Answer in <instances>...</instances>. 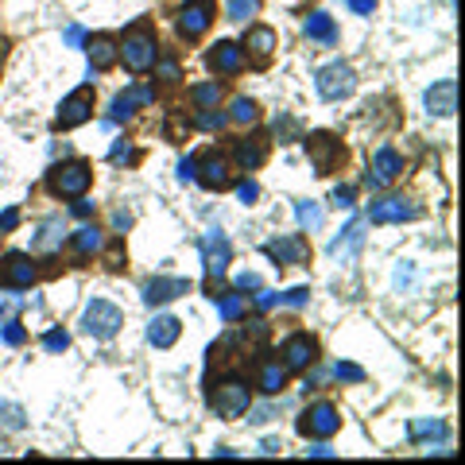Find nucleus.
Instances as JSON below:
<instances>
[{
  "mask_svg": "<svg viewBox=\"0 0 465 465\" xmlns=\"http://www.w3.org/2000/svg\"><path fill=\"white\" fill-rule=\"evenodd\" d=\"M206 403L209 411L225 423H237L241 415H249L252 407V388L244 376H221V380H209L206 384Z\"/></svg>",
  "mask_w": 465,
  "mask_h": 465,
  "instance_id": "2",
  "label": "nucleus"
},
{
  "mask_svg": "<svg viewBox=\"0 0 465 465\" xmlns=\"http://www.w3.org/2000/svg\"><path fill=\"white\" fill-rule=\"evenodd\" d=\"M237 291H260V275H256V272H241L237 275Z\"/></svg>",
  "mask_w": 465,
  "mask_h": 465,
  "instance_id": "50",
  "label": "nucleus"
},
{
  "mask_svg": "<svg viewBox=\"0 0 465 465\" xmlns=\"http://www.w3.org/2000/svg\"><path fill=\"white\" fill-rule=\"evenodd\" d=\"M349 8L357 12V16H372V12H376V0H345Z\"/></svg>",
  "mask_w": 465,
  "mask_h": 465,
  "instance_id": "52",
  "label": "nucleus"
},
{
  "mask_svg": "<svg viewBox=\"0 0 465 465\" xmlns=\"http://www.w3.org/2000/svg\"><path fill=\"white\" fill-rule=\"evenodd\" d=\"M264 256L267 260H275V267H307L310 264V241L302 237V232H291V237L267 241Z\"/></svg>",
  "mask_w": 465,
  "mask_h": 465,
  "instance_id": "15",
  "label": "nucleus"
},
{
  "mask_svg": "<svg viewBox=\"0 0 465 465\" xmlns=\"http://www.w3.org/2000/svg\"><path fill=\"white\" fill-rule=\"evenodd\" d=\"M128 225H132V217H128L124 209H116V214H113V229H116V237H124V229H128Z\"/></svg>",
  "mask_w": 465,
  "mask_h": 465,
  "instance_id": "55",
  "label": "nucleus"
},
{
  "mask_svg": "<svg viewBox=\"0 0 465 465\" xmlns=\"http://www.w3.org/2000/svg\"><path fill=\"white\" fill-rule=\"evenodd\" d=\"M229 121L241 124V128L260 124V105H256L252 97H232V101H229Z\"/></svg>",
  "mask_w": 465,
  "mask_h": 465,
  "instance_id": "32",
  "label": "nucleus"
},
{
  "mask_svg": "<svg viewBox=\"0 0 465 465\" xmlns=\"http://www.w3.org/2000/svg\"><path fill=\"white\" fill-rule=\"evenodd\" d=\"M252 376H256V388H260V392L267 395V400H275V395L287 388V376H291V372L283 368V360H272V357H264L260 365L252 368Z\"/></svg>",
  "mask_w": 465,
  "mask_h": 465,
  "instance_id": "25",
  "label": "nucleus"
},
{
  "mask_svg": "<svg viewBox=\"0 0 465 465\" xmlns=\"http://www.w3.org/2000/svg\"><path fill=\"white\" fill-rule=\"evenodd\" d=\"M415 217H423V209H418L415 202H407V198H400V194H388V198H380V202L368 206L372 225H400V221H415Z\"/></svg>",
  "mask_w": 465,
  "mask_h": 465,
  "instance_id": "18",
  "label": "nucleus"
},
{
  "mask_svg": "<svg viewBox=\"0 0 465 465\" xmlns=\"http://www.w3.org/2000/svg\"><path fill=\"white\" fill-rule=\"evenodd\" d=\"M295 217H299V229L302 232H318L322 229V221H326V214H322V206L318 202H295Z\"/></svg>",
  "mask_w": 465,
  "mask_h": 465,
  "instance_id": "35",
  "label": "nucleus"
},
{
  "mask_svg": "<svg viewBox=\"0 0 465 465\" xmlns=\"http://www.w3.org/2000/svg\"><path fill=\"white\" fill-rule=\"evenodd\" d=\"M237 198H241L244 206H252L256 198H260V186H256L252 179H244V182H237Z\"/></svg>",
  "mask_w": 465,
  "mask_h": 465,
  "instance_id": "46",
  "label": "nucleus"
},
{
  "mask_svg": "<svg viewBox=\"0 0 465 465\" xmlns=\"http://www.w3.org/2000/svg\"><path fill=\"white\" fill-rule=\"evenodd\" d=\"M70 214H74V217H81V221H86V217H93V214H97V206H93V202H89V198H86V194H81V198H74V206H70Z\"/></svg>",
  "mask_w": 465,
  "mask_h": 465,
  "instance_id": "48",
  "label": "nucleus"
},
{
  "mask_svg": "<svg viewBox=\"0 0 465 465\" xmlns=\"http://www.w3.org/2000/svg\"><path fill=\"white\" fill-rule=\"evenodd\" d=\"M275 302H279L275 291H260V295H256V310H272Z\"/></svg>",
  "mask_w": 465,
  "mask_h": 465,
  "instance_id": "53",
  "label": "nucleus"
},
{
  "mask_svg": "<svg viewBox=\"0 0 465 465\" xmlns=\"http://www.w3.org/2000/svg\"><path fill=\"white\" fill-rule=\"evenodd\" d=\"M186 97H190L194 113H198V109H217L221 97H225V86H221L217 78H214V81H198V86L186 89Z\"/></svg>",
  "mask_w": 465,
  "mask_h": 465,
  "instance_id": "30",
  "label": "nucleus"
},
{
  "mask_svg": "<svg viewBox=\"0 0 465 465\" xmlns=\"http://www.w3.org/2000/svg\"><path fill=\"white\" fill-rule=\"evenodd\" d=\"M302 35L318 46H334L337 43V23H334V16H326V12H310V16L302 20Z\"/></svg>",
  "mask_w": 465,
  "mask_h": 465,
  "instance_id": "27",
  "label": "nucleus"
},
{
  "mask_svg": "<svg viewBox=\"0 0 465 465\" xmlns=\"http://www.w3.org/2000/svg\"><path fill=\"white\" fill-rule=\"evenodd\" d=\"M279 450H283V446H279V438H264L260 442V453H279Z\"/></svg>",
  "mask_w": 465,
  "mask_h": 465,
  "instance_id": "58",
  "label": "nucleus"
},
{
  "mask_svg": "<svg viewBox=\"0 0 465 465\" xmlns=\"http://www.w3.org/2000/svg\"><path fill=\"white\" fill-rule=\"evenodd\" d=\"M450 435V427L442 423V418H415L411 427H407V438L411 442H442Z\"/></svg>",
  "mask_w": 465,
  "mask_h": 465,
  "instance_id": "31",
  "label": "nucleus"
},
{
  "mask_svg": "<svg viewBox=\"0 0 465 465\" xmlns=\"http://www.w3.org/2000/svg\"><path fill=\"white\" fill-rule=\"evenodd\" d=\"M307 299H310V287H291L287 295H279V302H283V307H302Z\"/></svg>",
  "mask_w": 465,
  "mask_h": 465,
  "instance_id": "44",
  "label": "nucleus"
},
{
  "mask_svg": "<svg viewBox=\"0 0 465 465\" xmlns=\"http://www.w3.org/2000/svg\"><path fill=\"white\" fill-rule=\"evenodd\" d=\"M66 244V225L63 217H43L31 232V256H58Z\"/></svg>",
  "mask_w": 465,
  "mask_h": 465,
  "instance_id": "22",
  "label": "nucleus"
},
{
  "mask_svg": "<svg viewBox=\"0 0 465 465\" xmlns=\"http://www.w3.org/2000/svg\"><path fill=\"white\" fill-rule=\"evenodd\" d=\"M179 334H182V322L174 318V314H156L148 326V342L156 349H171L174 342H179Z\"/></svg>",
  "mask_w": 465,
  "mask_h": 465,
  "instance_id": "28",
  "label": "nucleus"
},
{
  "mask_svg": "<svg viewBox=\"0 0 465 465\" xmlns=\"http://www.w3.org/2000/svg\"><path fill=\"white\" fill-rule=\"evenodd\" d=\"M70 252H74V260H89V256H101L105 249V232L97 225H81L78 232H70Z\"/></svg>",
  "mask_w": 465,
  "mask_h": 465,
  "instance_id": "26",
  "label": "nucleus"
},
{
  "mask_svg": "<svg viewBox=\"0 0 465 465\" xmlns=\"http://www.w3.org/2000/svg\"><path fill=\"white\" fill-rule=\"evenodd\" d=\"M214 302H217V314H221L225 322H241L244 310H249V302H244L241 291H225V295H217Z\"/></svg>",
  "mask_w": 465,
  "mask_h": 465,
  "instance_id": "34",
  "label": "nucleus"
},
{
  "mask_svg": "<svg viewBox=\"0 0 465 465\" xmlns=\"http://www.w3.org/2000/svg\"><path fill=\"white\" fill-rule=\"evenodd\" d=\"M295 430L302 438H314V442H326V438H334L337 430H342V415H337V407L334 403H310L307 411L299 415V423Z\"/></svg>",
  "mask_w": 465,
  "mask_h": 465,
  "instance_id": "10",
  "label": "nucleus"
},
{
  "mask_svg": "<svg viewBox=\"0 0 465 465\" xmlns=\"http://www.w3.org/2000/svg\"><path fill=\"white\" fill-rule=\"evenodd\" d=\"M314 89H318L322 101H345L349 93L357 89V70L349 63H330L318 70V78H314Z\"/></svg>",
  "mask_w": 465,
  "mask_h": 465,
  "instance_id": "13",
  "label": "nucleus"
},
{
  "mask_svg": "<svg viewBox=\"0 0 465 465\" xmlns=\"http://www.w3.org/2000/svg\"><path fill=\"white\" fill-rule=\"evenodd\" d=\"M86 51H89V70L93 74H105V70H113L116 63H121V51H116V39L113 35H86Z\"/></svg>",
  "mask_w": 465,
  "mask_h": 465,
  "instance_id": "23",
  "label": "nucleus"
},
{
  "mask_svg": "<svg viewBox=\"0 0 465 465\" xmlns=\"http://www.w3.org/2000/svg\"><path fill=\"white\" fill-rule=\"evenodd\" d=\"M206 66H209V74H214V78H237V74H244V51H241V43L217 39L214 46H209V55H206Z\"/></svg>",
  "mask_w": 465,
  "mask_h": 465,
  "instance_id": "17",
  "label": "nucleus"
},
{
  "mask_svg": "<svg viewBox=\"0 0 465 465\" xmlns=\"http://www.w3.org/2000/svg\"><path fill=\"white\" fill-rule=\"evenodd\" d=\"M307 458H334V450L326 446V442H318V446H310V450H307Z\"/></svg>",
  "mask_w": 465,
  "mask_h": 465,
  "instance_id": "57",
  "label": "nucleus"
},
{
  "mask_svg": "<svg viewBox=\"0 0 465 465\" xmlns=\"http://www.w3.org/2000/svg\"><path fill=\"white\" fill-rule=\"evenodd\" d=\"M20 225V209L12 206V209H4V214H0V232H12Z\"/></svg>",
  "mask_w": 465,
  "mask_h": 465,
  "instance_id": "49",
  "label": "nucleus"
},
{
  "mask_svg": "<svg viewBox=\"0 0 465 465\" xmlns=\"http://www.w3.org/2000/svg\"><path fill=\"white\" fill-rule=\"evenodd\" d=\"M403 174V156L395 151L392 144H384L376 156H372L368 163V174H365V182L372 186V190H384V186H392L395 179Z\"/></svg>",
  "mask_w": 465,
  "mask_h": 465,
  "instance_id": "19",
  "label": "nucleus"
},
{
  "mask_svg": "<svg viewBox=\"0 0 465 465\" xmlns=\"http://www.w3.org/2000/svg\"><path fill=\"white\" fill-rule=\"evenodd\" d=\"M179 182H194V156H186L179 163Z\"/></svg>",
  "mask_w": 465,
  "mask_h": 465,
  "instance_id": "54",
  "label": "nucleus"
},
{
  "mask_svg": "<svg viewBox=\"0 0 465 465\" xmlns=\"http://www.w3.org/2000/svg\"><path fill=\"white\" fill-rule=\"evenodd\" d=\"M190 295V279L182 275H156L144 283V302L148 307H167V302Z\"/></svg>",
  "mask_w": 465,
  "mask_h": 465,
  "instance_id": "21",
  "label": "nucleus"
},
{
  "mask_svg": "<svg viewBox=\"0 0 465 465\" xmlns=\"http://www.w3.org/2000/svg\"><path fill=\"white\" fill-rule=\"evenodd\" d=\"M156 101V89H140V86H128L124 93H116L109 113H105V121L109 124H128L136 116V109H148V105Z\"/></svg>",
  "mask_w": 465,
  "mask_h": 465,
  "instance_id": "20",
  "label": "nucleus"
},
{
  "mask_svg": "<svg viewBox=\"0 0 465 465\" xmlns=\"http://www.w3.org/2000/svg\"><path fill=\"white\" fill-rule=\"evenodd\" d=\"M360 244H365V221L353 217V221H349V225L342 229V237L330 241V256H334V260H345V256H353Z\"/></svg>",
  "mask_w": 465,
  "mask_h": 465,
  "instance_id": "29",
  "label": "nucleus"
},
{
  "mask_svg": "<svg viewBox=\"0 0 465 465\" xmlns=\"http://www.w3.org/2000/svg\"><path fill=\"white\" fill-rule=\"evenodd\" d=\"M93 186V163L89 159H63V163H51V171L43 174V190L51 198H81L89 194Z\"/></svg>",
  "mask_w": 465,
  "mask_h": 465,
  "instance_id": "3",
  "label": "nucleus"
},
{
  "mask_svg": "<svg viewBox=\"0 0 465 465\" xmlns=\"http://www.w3.org/2000/svg\"><path fill=\"white\" fill-rule=\"evenodd\" d=\"M101 256H105V267H109V272H124V237H113V244L101 249Z\"/></svg>",
  "mask_w": 465,
  "mask_h": 465,
  "instance_id": "39",
  "label": "nucleus"
},
{
  "mask_svg": "<svg viewBox=\"0 0 465 465\" xmlns=\"http://www.w3.org/2000/svg\"><path fill=\"white\" fill-rule=\"evenodd\" d=\"M256 12H260V0H225V20L232 23H244Z\"/></svg>",
  "mask_w": 465,
  "mask_h": 465,
  "instance_id": "38",
  "label": "nucleus"
},
{
  "mask_svg": "<svg viewBox=\"0 0 465 465\" xmlns=\"http://www.w3.org/2000/svg\"><path fill=\"white\" fill-rule=\"evenodd\" d=\"M151 70H156V78H159V86L163 89H174V86H179V78H182V70H179V58H156V66H151Z\"/></svg>",
  "mask_w": 465,
  "mask_h": 465,
  "instance_id": "36",
  "label": "nucleus"
},
{
  "mask_svg": "<svg viewBox=\"0 0 465 465\" xmlns=\"http://www.w3.org/2000/svg\"><path fill=\"white\" fill-rule=\"evenodd\" d=\"M249 411H252V407H249ZM272 418H275V407H256L249 423H256V427H260V423H272Z\"/></svg>",
  "mask_w": 465,
  "mask_h": 465,
  "instance_id": "51",
  "label": "nucleus"
},
{
  "mask_svg": "<svg viewBox=\"0 0 465 465\" xmlns=\"http://www.w3.org/2000/svg\"><path fill=\"white\" fill-rule=\"evenodd\" d=\"M190 128H194L190 116L179 113V109H167V121H163V140H167V144H182V140L190 136Z\"/></svg>",
  "mask_w": 465,
  "mask_h": 465,
  "instance_id": "33",
  "label": "nucleus"
},
{
  "mask_svg": "<svg viewBox=\"0 0 465 465\" xmlns=\"http://www.w3.org/2000/svg\"><path fill=\"white\" fill-rule=\"evenodd\" d=\"M66 43L70 46H81V43H86V31H81L78 23H70V28H66Z\"/></svg>",
  "mask_w": 465,
  "mask_h": 465,
  "instance_id": "56",
  "label": "nucleus"
},
{
  "mask_svg": "<svg viewBox=\"0 0 465 465\" xmlns=\"http://www.w3.org/2000/svg\"><path fill=\"white\" fill-rule=\"evenodd\" d=\"M275 46H279V35L267 28V23H252L241 39V51H244V66L252 70H267L275 58Z\"/></svg>",
  "mask_w": 465,
  "mask_h": 465,
  "instance_id": "12",
  "label": "nucleus"
},
{
  "mask_svg": "<svg viewBox=\"0 0 465 465\" xmlns=\"http://www.w3.org/2000/svg\"><path fill=\"white\" fill-rule=\"evenodd\" d=\"M202 252H206V275H209V299H217V283L225 279V272H229V256H232V249H229V241L221 237V232L214 229L209 237L202 241Z\"/></svg>",
  "mask_w": 465,
  "mask_h": 465,
  "instance_id": "16",
  "label": "nucleus"
},
{
  "mask_svg": "<svg viewBox=\"0 0 465 465\" xmlns=\"http://www.w3.org/2000/svg\"><path fill=\"white\" fill-rule=\"evenodd\" d=\"M302 144H307V159L318 179H330V174H337L349 163V151L334 132H310L302 136Z\"/></svg>",
  "mask_w": 465,
  "mask_h": 465,
  "instance_id": "4",
  "label": "nucleus"
},
{
  "mask_svg": "<svg viewBox=\"0 0 465 465\" xmlns=\"http://www.w3.org/2000/svg\"><path fill=\"white\" fill-rule=\"evenodd\" d=\"M217 20V0H190L179 16H174V35H179V43H202L209 28H214Z\"/></svg>",
  "mask_w": 465,
  "mask_h": 465,
  "instance_id": "7",
  "label": "nucleus"
},
{
  "mask_svg": "<svg viewBox=\"0 0 465 465\" xmlns=\"http://www.w3.org/2000/svg\"><path fill=\"white\" fill-rule=\"evenodd\" d=\"M43 349L46 353H63V349H70V334L66 330H46L43 334Z\"/></svg>",
  "mask_w": 465,
  "mask_h": 465,
  "instance_id": "42",
  "label": "nucleus"
},
{
  "mask_svg": "<svg viewBox=\"0 0 465 465\" xmlns=\"http://www.w3.org/2000/svg\"><path fill=\"white\" fill-rule=\"evenodd\" d=\"M93 105H97V89H93V86H78L63 105H58L51 128H55V132H74V128L93 121Z\"/></svg>",
  "mask_w": 465,
  "mask_h": 465,
  "instance_id": "8",
  "label": "nucleus"
},
{
  "mask_svg": "<svg viewBox=\"0 0 465 465\" xmlns=\"http://www.w3.org/2000/svg\"><path fill=\"white\" fill-rule=\"evenodd\" d=\"M109 159L116 163V167H121V163H140V151L132 148V140H116V144H113V151H109Z\"/></svg>",
  "mask_w": 465,
  "mask_h": 465,
  "instance_id": "41",
  "label": "nucleus"
},
{
  "mask_svg": "<svg viewBox=\"0 0 465 465\" xmlns=\"http://www.w3.org/2000/svg\"><path fill=\"white\" fill-rule=\"evenodd\" d=\"M194 182L202 186V190L209 194H221V190H229L232 182V163L225 156V148H206V151H198L194 156Z\"/></svg>",
  "mask_w": 465,
  "mask_h": 465,
  "instance_id": "5",
  "label": "nucleus"
},
{
  "mask_svg": "<svg viewBox=\"0 0 465 465\" xmlns=\"http://www.w3.org/2000/svg\"><path fill=\"white\" fill-rule=\"evenodd\" d=\"M279 357H283V368L287 372H310L318 365V337L307 334V330H295L279 349Z\"/></svg>",
  "mask_w": 465,
  "mask_h": 465,
  "instance_id": "14",
  "label": "nucleus"
},
{
  "mask_svg": "<svg viewBox=\"0 0 465 465\" xmlns=\"http://www.w3.org/2000/svg\"><path fill=\"white\" fill-rule=\"evenodd\" d=\"M423 101H427L430 116H453V113H458V81H453V78L435 81V86L427 89Z\"/></svg>",
  "mask_w": 465,
  "mask_h": 465,
  "instance_id": "24",
  "label": "nucleus"
},
{
  "mask_svg": "<svg viewBox=\"0 0 465 465\" xmlns=\"http://www.w3.org/2000/svg\"><path fill=\"white\" fill-rule=\"evenodd\" d=\"M116 51H121V63L132 70V74H148L159 58V31H156V23H151V16H140L132 28L116 39Z\"/></svg>",
  "mask_w": 465,
  "mask_h": 465,
  "instance_id": "1",
  "label": "nucleus"
},
{
  "mask_svg": "<svg viewBox=\"0 0 465 465\" xmlns=\"http://www.w3.org/2000/svg\"><path fill=\"white\" fill-rule=\"evenodd\" d=\"M267 151H272V140H267L264 132H249V136L229 140L225 156L232 163V171H260L267 163Z\"/></svg>",
  "mask_w": 465,
  "mask_h": 465,
  "instance_id": "9",
  "label": "nucleus"
},
{
  "mask_svg": "<svg viewBox=\"0 0 465 465\" xmlns=\"http://www.w3.org/2000/svg\"><path fill=\"white\" fill-rule=\"evenodd\" d=\"M353 198H357L353 186H337V190L330 194V202H334L337 209H349V206H353Z\"/></svg>",
  "mask_w": 465,
  "mask_h": 465,
  "instance_id": "45",
  "label": "nucleus"
},
{
  "mask_svg": "<svg viewBox=\"0 0 465 465\" xmlns=\"http://www.w3.org/2000/svg\"><path fill=\"white\" fill-rule=\"evenodd\" d=\"M39 264L31 252H4L0 256V287L4 291H28L31 283H39Z\"/></svg>",
  "mask_w": 465,
  "mask_h": 465,
  "instance_id": "11",
  "label": "nucleus"
},
{
  "mask_svg": "<svg viewBox=\"0 0 465 465\" xmlns=\"http://www.w3.org/2000/svg\"><path fill=\"white\" fill-rule=\"evenodd\" d=\"M334 376H337V380H349V384H360V380H365V368H357V365H337Z\"/></svg>",
  "mask_w": 465,
  "mask_h": 465,
  "instance_id": "47",
  "label": "nucleus"
},
{
  "mask_svg": "<svg viewBox=\"0 0 465 465\" xmlns=\"http://www.w3.org/2000/svg\"><path fill=\"white\" fill-rule=\"evenodd\" d=\"M229 124V113L221 109H198L194 113V128H206V132H221Z\"/></svg>",
  "mask_w": 465,
  "mask_h": 465,
  "instance_id": "37",
  "label": "nucleus"
},
{
  "mask_svg": "<svg viewBox=\"0 0 465 465\" xmlns=\"http://www.w3.org/2000/svg\"><path fill=\"white\" fill-rule=\"evenodd\" d=\"M124 326V314L109 299H89L81 310V334H89L93 342H113Z\"/></svg>",
  "mask_w": 465,
  "mask_h": 465,
  "instance_id": "6",
  "label": "nucleus"
},
{
  "mask_svg": "<svg viewBox=\"0 0 465 465\" xmlns=\"http://www.w3.org/2000/svg\"><path fill=\"white\" fill-rule=\"evenodd\" d=\"M0 337H4V345L20 349L23 342H28V330H23L20 322H12V318H0Z\"/></svg>",
  "mask_w": 465,
  "mask_h": 465,
  "instance_id": "40",
  "label": "nucleus"
},
{
  "mask_svg": "<svg viewBox=\"0 0 465 465\" xmlns=\"http://www.w3.org/2000/svg\"><path fill=\"white\" fill-rule=\"evenodd\" d=\"M0 423H4L8 430H23V411L16 403H4L0 407Z\"/></svg>",
  "mask_w": 465,
  "mask_h": 465,
  "instance_id": "43",
  "label": "nucleus"
}]
</instances>
